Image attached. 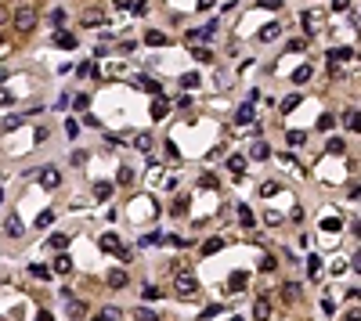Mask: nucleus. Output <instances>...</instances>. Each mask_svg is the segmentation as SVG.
Instances as JSON below:
<instances>
[{
	"label": "nucleus",
	"mask_w": 361,
	"mask_h": 321,
	"mask_svg": "<svg viewBox=\"0 0 361 321\" xmlns=\"http://www.w3.org/2000/svg\"><path fill=\"white\" fill-rule=\"evenodd\" d=\"M33 25H36V7L33 4L14 11V29H18V33H33Z\"/></svg>",
	"instance_id": "1"
},
{
	"label": "nucleus",
	"mask_w": 361,
	"mask_h": 321,
	"mask_svg": "<svg viewBox=\"0 0 361 321\" xmlns=\"http://www.w3.org/2000/svg\"><path fill=\"white\" fill-rule=\"evenodd\" d=\"M174 289L180 296H195V289H199V282H195L191 271H174Z\"/></svg>",
	"instance_id": "2"
},
{
	"label": "nucleus",
	"mask_w": 361,
	"mask_h": 321,
	"mask_svg": "<svg viewBox=\"0 0 361 321\" xmlns=\"http://www.w3.org/2000/svg\"><path fill=\"white\" fill-rule=\"evenodd\" d=\"M98 246H101L105 253H116V256H123V260H127V249H123V242H119L112 231H109V235H101V238H98Z\"/></svg>",
	"instance_id": "3"
},
{
	"label": "nucleus",
	"mask_w": 361,
	"mask_h": 321,
	"mask_svg": "<svg viewBox=\"0 0 361 321\" xmlns=\"http://www.w3.org/2000/svg\"><path fill=\"white\" fill-rule=\"evenodd\" d=\"M253 119H257V112H253V101H246V105H238V109H235V123H238V127H249Z\"/></svg>",
	"instance_id": "4"
},
{
	"label": "nucleus",
	"mask_w": 361,
	"mask_h": 321,
	"mask_svg": "<svg viewBox=\"0 0 361 321\" xmlns=\"http://www.w3.org/2000/svg\"><path fill=\"white\" fill-rule=\"evenodd\" d=\"M4 235H7V238H22V235H25V227H22V220H18V213H11V217L4 220Z\"/></svg>",
	"instance_id": "5"
},
{
	"label": "nucleus",
	"mask_w": 361,
	"mask_h": 321,
	"mask_svg": "<svg viewBox=\"0 0 361 321\" xmlns=\"http://www.w3.org/2000/svg\"><path fill=\"white\" fill-rule=\"evenodd\" d=\"M54 43H58V47H65V51H76V36H72V33H65V29H58L54 25Z\"/></svg>",
	"instance_id": "6"
},
{
	"label": "nucleus",
	"mask_w": 361,
	"mask_h": 321,
	"mask_svg": "<svg viewBox=\"0 0 361 321\" xmlns=\"http://www.w3.org/2000/svg\"><path fill=\"white\" fill-rule=\"evenodd\" d=\"M58 180H62V173H58L54 166H43V170H40V184L47 188V191H51V188H58Z\"/></svg>",
	"instance_id": "7"
},
{
	"label": "nucleus",
	"mask_w": 361,
	"mask_h": 321,
	"mask_svg": "<svg viewBox=\"0 0 361 321\" xmlns=\"http://www.w3.org/2000/svg\"><path fill=\"white\" fill-rule=\"evenodd\" d=\"M145 43H148V47H170V36L159 33V29H148V33H145Z\"/></svg>",
	"instance_id": "8"
},
{
	"label": "nucleus",
	"mask_w": 361,
	"mask_h": 321,
	"mask_svg": "<svg viewBox=\"0 0 361 321\" xmlns=\"http://www.w3.org/2000/svg\"><path fill=\"white\" fill-rule=\"evenodd\" d=\"M62 296L69 300V307H65V314H69V318H87V303L72 300V293H62Z\"/></svg>",
	"instance_id": "9"
},
{
	"label": "nucleus",
	"mask_w": 361,
	"mask_h": 321,
	"mask_svg": "<svg viewBox=\"0 0 361 321\" xmlns=\"http://www.w3.org/2000/svg\"><path fill=\"white\" fill-rule=\"evenodd\" d=\"M246 285H249V274H246V271H235L231 278H228V289H231V293H242Z\"/></svg>",
	"instance_id": "10"
},
{
	"label": "nucleus",
	"mask_w": 361,
	"mask_h": 321,
	"mask_svg": "<svg viewBox=\"0 0 361 321\" xmlns=\"http://www.w3.org/2000/svg\"><path fill=\"white\" fill-rule=\"evenodd\" d=\"M220 249H224V238H220V235H217V238H206L202 246H199L202 256H213V253H220Z\"/></svg>",
	"instance_id": "11"
},
{
	"label": "nucleus",
	"mask_w": 361,
	"mask_h": 321,
	"mask_svg": "<svg viewBox=\"0 0 361 321\" xmlns=\"http://www.w3.org/2000/svg\"><path fill=\"white\" fill-rule=\"evenodd\" d=\"M325 58H329V62H351V58H354V47H333Z\"/></svg>",
	"instance_id": "12"
},
{
	"label": "nucleus",
	"mask_w": 361,
	"mask_h": 321,
	"mask_svg": "<svg viewBox=\"0 0 361 321\" xmlns=\"http://www.w3.org/2000/svg\"><path fill=\"white\" fill-rule=\"evenodd\" d=\"M278 36H282V25H278V22H267V25L260 29V40H264V43H271V40H278Z\"/></svg>",
	"instance_id": "13"
},
{
	"label": "nucleus",
	"mask_w": 361,
	"mask_h": 321,
	"mask_svg": "<svg viewBox=\"0 0 361 321\" xmlns=\"http://www.w3.org/2000/svg\"><path fill=\"white\" fill-rule=\"evenodd\" d=\"M127 282H130V278H127L123 267H112V271H109V285H112V289H123Z\"/></svg>",
	"instance_id": "14"
},
{
	"label": "nucleus",
	"mask_w": 361,
	"mask_h": 321,
	"mask_svg": "<svg viewBox=\"0 0 361 321\" xmlns=\"http://www.w3.org/2000/svg\"><path fill=\"white\" fill-rule=\"evenodd\" d=\"M282 300H285V303H296V300H300V282H285V285H282Z\"/></svg>",
	"instance_id": "15"
},
{
	"label": "nucleus",
	"mask_w": 361,
	"mask_h": 321,
	"mask_svg": "<svg viewBox=\"0 0 361 321\" xmlns=\"http://www.w3.org/2000/svg\"><path fill=\"white\" fill-rule=\"evenodd\" d=\"M54 253H58V260H54V271H58V274H69V271H72V260L65 256V249H54Z\"/></svg>",
	"instance_id": "16"
},
{
	"label": "nucleus",
	"mask_w": 361,
	"mask_h": 321,
	"mask_svg": "<svg viewBox=\"0 0 361 321\" xmlns=\"http://www.w3.org/2000/svg\"><path fill=\"white\" fill-rule=\"evenodd\" d=\"M167 112H170V101L167 98H156L152 101V119H167Z\"/></svg>",
	"instance_id": "17"
},
{
	"label": "nucleus",
	"mask_w": 361,
	"mask_h": 321,
	"mask_svg": "<svg viewBox=\"0 0 361 321\" xmlns=\"http://www.w3.org/2000/svg\"><path fill=\"white\" fill-rule=\"evenodd\" d=\"M213 29H217L213 22H209V25H202V29H191V33H188V40H191V43H199V40H209V33H213Z\"/></svg>",
	"instance_id": "18"
},
{
	"label": "nucleus",
	"mask_w": 361,
	"mask_h": 321,
	"mask_svg": "<svg viewBox=\"0 0 361 321\" xmlns=\"http://www.w3.org/2000/svg\"><path fill=\"white\" fill-rule=\"evenodd\" d=\"M249 156H253V159H260V162H264V159L271 156V148H267V141H253V148H249Z\"/></svg>",
	"instance_id": "19"
},
{
	"label": "nucleus",
	"mask_w": 361,
	"mask_h": 321,
	"mask_svg": "<svg viewBox=\"0 0 361 321\" xmlns=\"http://www.w3.org/2000/svg\"><path fill=\"white\" fill-rule=\"evenodd\" d=\"M191 58H195V62H202V65H209V62H213V54H209V47H199V43L191 47Z\"/></svg>",
	"instance_id": "20"
},
{
	"label": "nucleus",
	"mask_w": 361,
	"mask_h": 321,
	"mask_svg": "<svg viewBox=\"0 0 361 321\" xmlns=\"http://www.w3.org/2000/svg\"><path fill=\"white\" fill-rule=\"evenodd\" d=\"M282 191V184H278V180H267V184H260V198H275Z\"/></svg>",
	"instance_id": "21"
},
{
	"label": "nucleus",
	"mask_w": 361,
	"mask_h": 321,
	"mask_svg": "<svg viewBox=\"0 0 361 321\" xmlns=\"http://www.w3.org/2000/svg\"><path fill=\"white\" fill-rule=\"evenodd\" d=\"M311 76H314V69H311V65H300V69L293 72V83H307Z\"/></svg>",
	"instance_id": "22"
},
{
	"label": "nucleus",
	"mask_w": 361,
	"mask_h": 321,
	"mask_svg": "<svg viewBox=\"0 0 361 321\" xmlns=\"http://www.w3.org/2000/svg\"><path fill=\"white\" fill-rule=\"evenodd\" d=\"M112 195V180H98L94 184V198H109Z\"/></svg>",
	"instance_id": "23"
},
{
	"label": "nucleus",
	"mask_w": 361,
	"mask_h": 321,
	"mask_svg": "<svg viewBox=\"0 0 361 321\" xmlns=\"http://www.w3.org/2000/svg\"><path fill=\"white\" fill-rule=\"evenodd\" d=\"M180 87H184V90H195V87H199V72H184V76H180Z\"/></svg>",
	"instance_id": "24"
},
{
	"label": "nucleus",
	"mask_w": 361,
	"mask_h": 321,
	"mask_svg": "<svg viewBox=\"0 0 361 321\" xmlns=\"http://www.w3.org/2000/svg\"><path fill=\"white\" fill-rule=\"evenodd\" d=\"M285 141H289L293 148H300V145L307 141V134H304V130H289V134H285Z\"/></svg>",
	"instance_id": "25"
},
{
	"label": "nucleus",
	"mask_w": 361,
	"mask_h": 321,
	"mask_svg": "<svg viewBox=\"0 0 361 321\" xmlns=\"http://www.w3.org/2000/svg\"><path fill=\"white\" fill-rule=\"evenodd\" d=\"M134 148H138V152H152V137H148V134H138V137H134Z\"/></svg>",
	"instance_id": "26"
},
{
	"label": "nucleus",
	"mask_w": 361,
	"mask_h": 321,
	"mask_svg": "<svg viewBox=\"0 0 361 321\" xmlns=\"http://www.w3.org/2000/svg\"><path fill=\"white\" fill-rule=\"evenodd\" d=\"M29 271H33V278H40V282H47V278H51V267H47V264H33Z\"/></svg>",
	"instance_id": "27"
},
{
	"label": "nucleus",
	"mask_w": 361,
	"mask_h": 321,
	"mask_svg": "<svg viewBox=\"0 0 361 321\" xmlns=\"http://www.w3.org/2000/svg\"><path fill=\"white\" fill-rule=\"evenodd\" d=\"M51 249H69V235L54 231V235H51Z\"/></svg>",
	"instance_id": "28"
},
{
	"label": "nucleus",
	"mask_w": 361,
	"mask_h": 321,
	"mask_svg": "<svg viewBox=\"0 0 361 321\" xmlns=\"http://www.w3.org/2000/svg\"><path fill=\"white\" fill-rule=\"evenodd\" d=\"M322 267H325V264H322V256H311V260H307V271H311V278H318V274H322Z\"/></svg>",
	"instance_id": "29"
},
{
	"label": "nucleus",
	"mask_w": 361,
	"mask_h": 321,
	"mask_svg": "<svg viewBox=\"0 0 361 321\" xmlns=\"http://www.w3.org/2000/svg\"><path fill=\"white\" fill-rule=\"evenodd\" d=\"M343 148H347V145H343L340 137H333V141L325 145V152H329V156H343Z\"/></svg>",
	"instance_id": "30"
},
{
	"label": "nucleus",
	"mask_w": 361,
	"mask_h": 321,
	"mask_svg": "<svg viewBox=\"0 0 361 321\" xmlns=\"http://www.w3.org/2000/svg\"><path fill=\"white\" fill-rule=\"evenodd\" d=\"M228 170H231V173H242V170H246V159H242V156H231V159H228Z\"/></svg>",
	"instance_id": "31"
},
{
	"label": "nucleus",
	"mask_w": 361,
	"mask_h": 321,
	"mask_svg": "<svg viewBox=\"0 0 361 321\" xmlns=\"http://www.w3.org/2000/svg\"><path fill=\"white\" fill-rule=\"evenodd\" d=\"M343 123H347V130H358V109H347V112H343Z\"/></svg>",
	"instance_id": "32"
},
{
	"label": "nucleus",
	"mask_w": 361,
	"mask_h": 321,
	"mask_svg": "<svg viewBox=\"0 0 361 321\" xmlns=\"http://www.w3.org/2000/svg\"><path fill=\"white\" fill-rule=\"evenodd\" d=\"M76 76H83V80H87V76H98V65H94V62H83V65L76 69Z\"/></svg>",
	"instance_id": "33"
},
{
	"label": "nucleus",
	"mask_w": 361,
	"mask_h": 321,
	"mask_svg": "<svg viewBox=\"0 0 361 321\" xmlns=\"http://www.w3.org/2000/svg\"><path fill=\"white\" fill-rule=\"evenodd\" d=\"M296 105H300V94H289V98H285V101H282V112H285V116H289V112L296 109Z\"/></svg>",
	"instance_id": "34"
},
{
	"label": "nucleus",
	"mask_w": 361,
	"mask_h": 321,
	"mask_svg": "<svg viewBox=\"0 0 361 321\" xmlns=\"http://www.w3.org/2000/svg\"><path fill=\"white\" fill-rule=\"evenodd\" d=\"M51 224H54V213H51V209H43L40 217H36V227H51Z\"/></svg>",
	"instance_id": "35"
},
{
	"label": "nucleus",
	"mask_w": 361,
	"mask_h": 321,
	"mask_svg": "<svg viewBox=\"0 0 361 321\" xmlns=\"http://www.w3.org/2000/svg\"><path fill=\"white\" fill-rule=\"evenodd\" d=\"M159 242H163V235H159V231H148V235L141 238V249H145V246H159Z\"/></svg>",
	"instance_id": "36"
},
{
	"label": "nucleus",
	"mask_w": 361,
	"mask_h": 321,
	"mask_svg": "<svg viewBox=\"0 0 361 321\" xmlns=\"http://www.w3.org/2000/svg\"><path fill=\"white\" fill-rule=\"evenodd\" d=\"M238 220H242L246 227H253V209L249 206H238Z\"/></svg>",
	"instance_id": "37"
},
{
	"label": "nucleus",
	"mask_w": 361,
	"mask_h": 321,
	"mask_svg": "<svg viewBox=\"0 0 361 321\" xmlns=\"http://www.w3.org/2000/svg\"><path fill=\"white\" fill-rule=\"evenodd\" d=\"M138 83H141V87L148 90V94H159V83H156V80H148V76H141V80H138Z\"/></svg>",
	"instance_id": "38"
},
{
	"label": "nucleus",
	"mask_w": 361,
	"mask_h": 321,
	"mask_svg": "<svg viewBox=\"0 0 361 321\" xmlns=\"http://www.w3.org/2000/svg\"><path fill=\"white\" fill-rule=\"evenodd\" d=\"M253 314H257V318H267V314H271V307H267V300H257V307H253Z\"/></svg>",
	"instance_id": "39"
},
{
	"label": "nucleus",
	"mask_w": 361,
	"mask_h": 321,
	"mask_svg": "<svg viewBox=\"0 0 361 321\" xmlns=\"http://www.w3.org/2000/svg\"><path fill=\"white\" fill-rule=\"evenodd\" d=\"M130 180H134V170L130 166H119V184H130Z\"/></svg>",
	"instance_id": "40"
},
{
	"label": "nucleus",
	"mask_w": 361,
	"mask_h": 321,
	"mask_svg": "<svg viewBox=\"0 0 361 321\" xmlns=\"http://www.w3.org/2000/svg\"><path fill=\"white\" fill-rule=\"evenodd\" d=\"M257 7H264V11H278L282 0H257Z\"/></svg>",
	"instance_id": "41"
},
{
	"label": "nucleus",
	"mask_w": 361,
	"mask_h": 321,
	"mask_svg": "<svg viewBox=\"0 0 361 321\" xmlns=\"http://www.w3.org/2000/svg\"><path fill=\"white\" fill-rule=\"evenodd\" d=\"M105 18H101V14L98 11H90V14H83V25H101Z\"/></svg>",
	"instance_id": "42"
},
{
	"label": "nucleus",
	"mask_w": 361,
	"mask_h": 321,
	"mask_svg": "<svg viewBox=\"0 0 361 321\" xmlns=\"http://www.w3.org/2000/svg\"><path fill=\"white\" fill-rule=\"evenodd\" d=\"M134 318H138V321H152L156 314H152V311H148V307H138V311H134Z\"/></svg>",
	"instance_id": "43"
},
{
	"label": "nucleus",
	"mask_w": 361,
	"mask_h": 321,
	"mask_svg": "<svg viewBox=\"0 0 361 321\" xmlns=\"http://www.w3.org/2000/svg\"><path fill=\"white\" fill-rule=\"evenodd\" d=\"M184 209H188V198H177L174 202V217H184Z\"/></svg>",
	"instance_id": "44"
},
{
	"label": "nucleus",
	"mask_w": 361,
	"mask_h": 321,
	"mask_svg": "<svg viewBox=\"0 0 361 321\" xmlns=\"http://www.w3.org/2000/svg\"><path fill=\"white\" fill-rule=\"evenodd\" d=\"M51 22H54V25H65V11L54 7V11H51Z\"/></svg>",
	"instance_id": "45"
},
{
	"label": "nucleus",
	"mask_w": 361,
	"mask_h": 321,
	"mask_svg": "<svg viewBox=\"0 0 361 321\" xmlns=\"http://www.w3.org/2000/svg\"><path fill=\"white\" fill-rule=\"evenodd\" d=\"M22 123H25V119H22V116H11V119H7V123H4V130H18Z\"/></svg>",
	"instance_id": "46"
},
{
	"label": "nucleus",
	"mask_w": 361,
	"mask_h": 321,
	"mask_svg": "<svg viewBox=\"0 0 361 321\" xmlns=\"http://www.w3.org/2000/svg\"><path fill=\"white\" fill-rule=\"evenodd\" d=\"M333 127H336L333 116H322V119H318V130H333Z\"/></svg>",
	"instance_id": "47"
},
{
	"label": "nucleus",
	"mask_w": 361,
	"mask_h": 321,
	"mask_svg": "<svg viewBox=\"0 0 361 321\" xmlns=\"http://www.w3.org/2000/svg\"><path fill=\"white\" fill-rule=\"evenodd\" d=\"M199 184H202V188H217V177H213V173H202Z\"/></svg>",
	"instance_id": "48"
},
{
	"label": "nucleus",
	"mask_w": 361,
	"mask_h": 321,
	"mask_svg": "<svg viewBox=\"0 0 361 321\" xmlns=\"http://www.w3.org/2000/svg\"><path fill=\"white\" fill-rule=\"evenodd\" d=\"M141 296H145V300H159V289H156V285H145Z\"/></svg>",
	"instance_id": "49"
},
{
	"label": "nucleus",
	"mask_w": 361,
	"mask_h": 321,
	"mask_svg": "<svg viewBox=\"0 0 361 321\" xmlns=\"http://www.w3.org/2000/svg\"><path fill=\"white\" fill-rule=\"evenodd\" d=\"M65 134L76 137V134H80V119H69V123H65Z\"/></svg>",
	"instance_id": "50"
},
{
	"label": "nucleus",
	"mask_w": 361,
	"mask_h": 321,
	"mask_svg": "<svg viewBox=\"0 0 361 321\" xmlns=\"http://www.w3.org/2000/svg\"><path fill=\"white\" fill-rule=\"evenodd\" d=\"M130 7H134V14H145V11H148V0H134Z\"/></svg>",
	"instance_id": "51"
},
{
	"label": "nucleus",
	"mask_w": 361,
	"mask_h": 321,
	"mask_svg": "<svg viewBox=\"0 0 361 321\" xmlns=\"http://www.w3.org/2000/svg\"><path fill=\"white\" fill-rule=\"evenodd\" d=\"M304 29H307V33H314V14H311V11H304Z\"/></svg>",
	"instance_id": "52"
},
{
	"label": "nucleus",
	"mask_w": 361,
	"mask_h": 321,
	"mask_svg": "<svg viewBox=\"0 0 361 321\" xmlns=\"http://www.w3.org/2000/svg\"><path fill=\"white\" fill-rule=\"evenodd\" d=\"M167 156H170V159H174V162H177V159H180V152H177V145H174V141H167Z\"/></svg>",
	"instance_id": "53"
},
{
	"label": "nucleus",
	"mask_w": 361,
	"mask_h": 321,
	"mask_svg": "<svg viewBox=\"0 0 361 321\" xmlns=\"http://www.w3.org/2000/svg\"><path fill=\"white\" fill-rule=\"evenodd\" d=\"M101 318H105V321H116V318H119V311H116V307H105V311H101Z\"/></svg>",
	"instance_id": "54"
},
{
	"label": "nucleus",
	"mask_w": 361,
	"mask_h": 321,
	"mask_svg": "<svg viewBox=\"0 0 361 321\" xmlns=\"http://www.w3.org/2000/svg\"><path fill=\"white\" fill-rule=\"evenodd\" d=\"M322 227H325V231H340V220H336V217H329Z\"/></svg>",
	"instance_id": "55"
},
{
	"label": "nucleus",
	"mask_w": 361,
	"mask_h": 321,
	"mask_svg": "<svg viewBox=\"0 0 361 321\" xmlns=\"http://www.w3.org/2000/svg\"><path fill=\"white\" fill-rule=\"evenodd\" d=\"M260 271H275V256H264L260 260Z\"/></svg>",
	"instance_id": "56"
},
{
	"label": "nucleus",
	"mask_w": 361,
	"mask_h": 321,
	"mask_svg": "<svg viewBox=\"0 0 361 321\" xmlns=\"http://www.w3.org/2000/svg\"><path fill=\"white\" fill-rule=\"evenodd\" d=\"M7 18H11V11H7L4 4H0V29H4V22H7Z\"/></svg>",
	"instance_id": "57"
},
{
	"label": "nucleus",
	"mask_w": 361,
	"mask_h": 321,
	"mask_svg": "<svg viewBox=\"0 0 361 321\" xmlns=\"http://www.w3.org/2000/svg\"><path fill=\"white\" fill-rule=\"evenodd\" d=\"M333 7H336V11H347V7H351V0H333Z\"/></svg>",
	"instance_id": "58"
},
{
	"label": "nucleus",
	"mask_w": 361,
	"mask_h": 321,
	"mask_svg": "<svg viewBox=\"0 0 361 321\" xmlns=\"http://www.w3.org/2000/svg\"><path fill=\"white\" fill-rule=\"evenodd\" d=\"M206 7H213V0H199V11H206Z\"/></svg>",
	"instance_id": "59"
},
{
	"label": "nucleus",
	"mask_w": 361,
	"mask_h": 321,
	"mask_svg": "<svg viewBox=\"0 0 361 321\" xmlns=\"http://www.w3.org/2000/svg\"><path fill=\"white\" fill-rule=\"evenodd\" d=\"M0 105H11V94H4V90H0Z\"/></svg>",
	"instance_id": "60"
},
{
	"label": "nucleus",
	"mask_w": 361,
	"mask_h": 321,
	"mask_svg": "<svg viewBox=\"0 0 361 321\" xmlns=\"http://www.w3.org/2000/svg\"><path fill=\"white\" fill-rule=\"evenodd\" d=\"M4 80H7V69H0V83H4Z\"/></svg>",
	"instance_id": "61"
},
{
	"label": "nucleus",
	"mask_w": 361,
	"mask_h": 321,
	"mask_svg": "<svg viewBox=\"0 0 361 321\" xmlns=\"http://www.w3.org/2000/svg\"><path fill=\"white\" fill-rule=\"evenodd\" d=\"M0 40H4V36H0Z\"/></svg>",
	"instance_id": "62"
}]
</instances>
